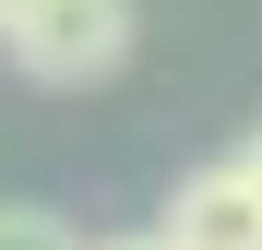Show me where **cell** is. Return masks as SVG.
Instances as JSON below:
<instances>
[{
	"label": "cell",
	"instance_id": "cell-1",
	"mask_svg": "<svg viewBox=\"0 0 262 250\" xmlns=\"http://www.w3.org/2000/svg\"><path fill=\"white\" fill-rule=\"evenodd\" d=\"M0 48L36 83H107L131 60V0H24V12L0 24Z\"/></svg>",
	"mask_w": 262,
	"mask_h": 250
},
{
	"label": "cell",
	"instance_id": "cell-2",
	"mask_svg": "<svg viewBox=\"0 0 262 250\" xmlns=\"http://www.w3.org/2000/svg\"><path fill=\"white\" fill-rule=\"evenodd\" d=\"M167 250H262V179L227 155V167H203V179H179V202H167Z\"/></svg>",
	"mask_w": 262,
	"mask_h": 250
},
{
	"label": "cell",
	"instance_id": "cell-3",
	"mask_svg": "<svg viewBox=\"0 0 262 250\" xmlns=\"http://www.w3.org/2000/svg\"><path fill=\"white\" fill-rule=\"evenodd\" d=\"M0 250H83L60 215H36V202H0Z\"/></svg>",
	"mask_w": 262,
	"mask_h": 250
},
{
	"label": "cell",
	"instance_id": "cell-4",
	"mask_svg": "<svg viewBox=\"0 0 262 250\" xmlns=\"http://www.w3.org/2000/svg\"><path fill=\"white\" fill-rule=\"evenodd\" d=\"M96 250H167V238H155V226H143V238H96Z\"/></svg>",
	"mask_w": 262,
	"mask_h": 250
},
{
	"label": "cell",
	"instance_id": "cell-5",
	"mask_svg": "<svg viewBox=\"0 0 262 250\" xmlns=\"http://www.w3.org/2000/svg\"><path fill=\"white\" fill-rule=\"evenodd\" d=\"M238 167H250V179H262V131H250V155H238Z\"/></svg>",
	"mask_w": 262,
	"mask_h": 250
},
{
	"label": "cell",
	"instance_id": "cell-6",
	"mask_svg": "<svg viewBox=\"0 0 262 250\" xmlns=\"http://www.w3.org/2000/svg\"><path fill=\"white\" fill-rule=\"evenodd\" d=\"M12 12H24V0H0V24H12Z\"/></svg>",
	"mask_w": 262,
	"mask_h": 250
}]
</instances>
